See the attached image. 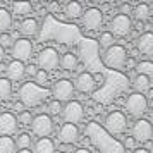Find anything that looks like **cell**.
<instances>
[{"label": "cell", "instance_id": "cell-1", "mask_svg": "<svg viewBox=\"0 0 153 153\" xmlns=\"http://www.w3.org/2000/svg\"><path fill=\"white\" fill-rule=\"evenodd\" d=\"M84 132L90 138L91 145L95 146L100 153H124L126 152L122 143L117 141L112 134H108L103 129V126H100L98 122H90L86 126Z\"/></svg>", "mask_w": 153, "mask_h": 153}, {"label": "cell", "instance_id": "cell-2", "mask_svg": "<svg viewBox=\"0 0 153 153\" xmlns=\"http://www.w3.org/2000/svg\"><path fill=\"white\" fill-rule=\"evenodd\" d=\"M50 95L52 93H50L48 88H42V86L31 83V81L24 83L19 88V102L24 107H36V105L42 103V102H45Z\"/></svg>", "mask_w": 153, "mask_h": 153}, {"label": "cell", "instance_id": "cell-3", "mask_svg": "<svg viewBox=\"0 0 153 153\" xmlns=\"http://www.w3.org/2000/svg\"><path fill=\"white\" fill-rule=\"evenodd\" d=\"M126 60H127V50L122 45H112L110 48L105 50L103 57H102V62L105 67L114 71H120L126 67Z\"/></svg>", "mask_w": 153, "mask_h": 153}, {"label": "cell", "instance_id": "cell-4", "mask_svg": "<svg viewBox=\"0 0 153 153\" xmlns=\"http://www.w3.org/2000/svg\"><path fill=\"white\" fill-rule=\"evenodd\" d=\"M103 129L108 134H122L127 129V117L124 112L120 110H114L110 114H107V117L103 120Z\"/></svg>", "mask_w": 153, "mask_h": 153}, {"label": "cell", "instance_id": "cell-5", "mask_svg": "<svg viewBox=\"0 0 153 153\" xmlns=\"http://www.w3.org/2000/svg\"><path fill=\"white\" fill-rule=\"evenodd\" d=\"M59 62H60V57H59V52L53 47H45L38 53V67H40V71H45L47 74L57 71Z\"/></svg>", "mask_w": 153, "mask_h": 153}, {"label": "cell", "instance_id": "cell-6", "mask_svg": "<svg viewBox=\"0 0 153 153\" xmlns=\"http://www.w3.org/2000/svg\"><path fill=\"white\" fill-rule=\"evenodd\" d=\"M126 110L127 114H131L132 117H138L141 119V115L148 110V100L143 93H131V95H127L126 98Z\"/></svg>", "mask_w": 153, "mask_h": 153}, {"label": "cell", "instance_id": "cell-7", "mask_svg": "<svg viewBox=\"0 0 153 153\" xmlns=\"http://www.w3.org/2000/svg\"><path fill=\"white\" fill-rule=\"evenodd\" d=\"M62 117L65 120V124H74L77 126V122H81L84 119V107L81 102L77 100H71L62 107Z\"/></svg>", "mask_w": 153, "mask_h": 153}, {"label": "cell", "instance_id": "cell-8", "mask_svg": "<svg viewBox=\"0 0 153 153\" xmlns=\"http://www.w3.org/2000/svg\"><path fill=\"white\" fill-rule=\"evenodd\" d=\"M50 93L55 97L57 102L62 103V102H71L76 90H74V84H72L71 79H57L53 83V86H52Z\"/></svg>", "mask_w": 153, "mask_h": 153}, {"label": "cell", "instance_id": "cell-9", "mask_svg": "<svg viewBox=\"0 0 153 153\" xmlns=\"http://www.w3.org/2000/svg\"><path fill=\"white\" fill-rule=\"evenodd\" d=\"M31 131L40 138H48L53 131V120L48 114H38L31 120Z\"/></svg>", "mask_w": 153, "mask_h": 153}, {"label": "cell", "instance_id": "cell-10", "mask_svg": "<svg viewBox=\"0 0 153 153\" xmlns=\"http://www.w3.org/2000/svg\"><path fill=\"white\" fill-rule=\"evenodd\" d=\"M152 132H153V124L148 119H136V122L132 124L131 129V138L138 143H146L152 139Z\"/></svg>", "mask_w": 153, "mask_h": 153}, {"label": "cell", "instance_id": "cell-11", "mask_svg": "<svg viewBox=\"0 0 153 153\" xmlns=\"http://www.w3.org/2000/svg\"><path fill=\"white\" fill-rule=\"evenodd\" d=\"M12 57H14V60H19V62H26L31 59L33 55V43L29 42L28 38H17L14 43H12Z\"/></svg>", "mask_w": 153, "mask_h": 153}, {"label": "cell", "instance_id": "cell-12", "mask_svg": "<svg viewBox=\"0 0 153 153\" xmlns=\"http://www.w3.org/2000/svg\"><path fill=\"white\" fill-rule=\"evenodd\" d=\"M83 26L90 31H98L103 24V12L97 7L86 9V12H83Z\"/></svg>", "mask_w": 153, "mask_h": 153}, {"label": "cell", "instance_id": "cell-13", "mask_svg": "<svg viewBox=\"0 0 153 153\" xmlns=\"http://www.w3.org/2000/svg\"><path fill=\"white\" fill-rule=\"evenodd\" d=\"M132 29V21L129 16L117 14L110 21V33L114 36H127Z\"/></svg>", "mask_w": 153, "mask_h": 153}, {"label": "cell", "instance_id": "cell-14", "mask_svg": "<svg viewBox=\"0 0 153 153\" xmlns=\"http://www.w3.org/2000/svg\"><path fill=\"white\" fill-rule=\"evenodd\" d=\"M74 90L81 91V93H91V91L97 88V83L93 79V72H88V71H83L79 72L74 81Z\"/></svg>", "mask_w": 153, "mask_h": 153}, {"label": "cell", "instance_id": "cell-15", "mask_svg": "<svg viewBox=\"0 0 153 153\" xmlns=\"http://www.w3.org/2000/svg\"><path fill=\"white\" fill-rule=\"evenodd\" d=\"M17 129V117L12 112H0V136H10Z\"/></svg>", "mask_w": 153, "mask_h": 153}, {"label": "cell", "instance_id": "cell-16", "mask_svg": "<svg viewBox=\"0 0 153 153\" xmlns=\"http://www.w3.org/2000/svg\"><path fill=\"white\" fill-rule=\"evenodd\" d=\"M79 139V129L74 124H62L59 129V141L62 145H74Z\"/></svg>", "mask_w": 153, "mask_h": 153}, {"label": "cell", "instance_id": "cell-17", "mask_svg": "<svg viewBox=\"0 0 153 153\" xmlns=\"http://www.w3.org/2000/svg\"><path fill=\"white\" fill-rule=\"evenodd\" d=\"M26 74V65L19 60H12L9 62L7 65V79L12 83V81H21Z\"/></svg>", "mask_w": 153, "mask_h": 153}, {"label": "cell", "instance_id": "cell-18", "mask_svg": "<svg viewBox=\"0 0 153 153\" xmlns=\"http://www.w3.org/2000/svg\"><path fill=\"white\" fill-rule=\"evenodd\" d=\"M136 47L138 50L143 53V55H153V33L152 31H146L138 38L136 42Z\"/></svg>", "mask_w": 153, "mask_h": 153}, {"label": "cell", "instance_id": "cell-19", "mask_svg": "<svg viewBox=\"0 0 153 153\" xmlns=\"http://www.w3.org/2000/svg\"><path fill=\"white\" fill-rule=\"evenodd\" d=\"M19 31L24 36H35L38 33V21L33 17H24L19 24Z\"/></svg>", "mask_w": 153, "mask_h": 153}, {"label": "cell", "instance_id": "cell-20", "mask_svg": "<svg viewBox=\"0 0 153 153\" xmlns=\"http://www.w3.org/2000/svg\"><path fill=\"white\" fill-rule=\"evenodd\" d=\"M33 153H55V143L50 138H40L33 146Z\"/></svg>", "mask_w": 153, "mask_h": 153}, {"label": "cell", "instance_id": "cell-21", "mask_svg": "<svg viewBox=\"0 0 153 153\" xmlns=\"http://www.w3.org/2000/svg\"><path fill=\"white\" fill-rule=\"evenodd\" d=\"M132 88L136 90V93H145V91L152 90V79L143 74H136V77L132 79Z\"/></svg>", "mask_w": 153, "mask_h": 153}, {"label": "cell", "instance_id": "cell-22", "mask_svg": "<svg viewBox=\"0 0 153 153\" xmlns=\"http://www.w3.org/2000/svg\"><path fill=\"white\" fill-rule=\"evenodd\" d=\"M132 16H134V19L139 22H145L150 19V16H152V9L148 4H138L136 7L132 9Z\"/></svg>", "mask_w": 153, "mask_h": 153}, {"label": "cell", "instance_id": "cell-23", "mask_svg": "<svg viewBox=\"0 0 153 153\" xmlns=\"http://www.w3.org/2000/svg\"><path fill=\"white\" fill-rule=\"evenodd\" d=\"M31 12H33V5L29 2H14L12 4V12L10 14L17 16V17H26Z\"/></svg>", "mask_w": 153, "mask_h": 153}, {"label": "cell", "instance_id": "cell-24", "mask_svg": "<svg viewBox=\"0 0 153 153\" xmlns=\"http://www.w3.org/2000/svg\"><path fill=\"white\" fill-rule=\"evenodd\" d=\"M60 67L64 71H74L77 67V55L76 53H72V52H67V53H64L60 57Z\"/></svg>", "mask_w": 153, "mask_h": 153}, {"label": "cell", "instance_id": "cell-25", "mask_svg": "<svg viewBox=\"0 0 153 153\" xmlns=\"http://www.w3.org/2000/svg\"><path fill=\"white\" fill-rule=\"evenodd\" d=\"M12 26V14L5 7H0V35L7 33Z\"/></svg>", "mask_w": 153, "mask_h": 153}, {"label": "cell", "instance_id": "cell-26", "mask_svg": "<svg viewBox=\"0 0 153 153\" xmlns=\"http://www.w3.org/2000/svg\"><path fill=\"white\" fill-rule=\"evenodd\" d=\"M83 12H84L83 5H81L79 2L71 0L69 4H65V14H67V17H71V19H77V17H81Z\"/></svg>", "mask_w": 153, "mask_h": 153}, {"label": "cell", "instance_id": "cell-27", "mask_svg": "<svg viewBox=\"0 0 153 153\" xmlns=\"http://www.w3.org/2000/svg\"><path fill=\"white\" fill-rule=\"evenodd\" d=\"M12 95V83L7 77H0V102L9 100Z\"/></svg>", "mask_w": 153, "mask_h": 153}, {"label": "cell", "instance_id": "cell-28", "mask_svg": "<svg viewBox=\"0 0 153 153\" xmlns=\"http://www.w3.org/2000/svg\"><path fill=\"white\" fill-rule=\"evenodd\" d=\"M16 143L10 136H0V153H16Z\"/></svg>", "mask_w": 153, "mask_h": 153}, {"label": "cell", "instance_id": "cell-29", "mask_svg": "<svg viewBox=\"0 0 153 153\" xmlns=\"http://www.w3.org/2000/svg\"><path fill=\"white\" fill-rule=\"evenodd\" d=\"M136 69H138V74H143V76L153 77V62L152 60H143V62L136 64Z\"/></svg>", "mask_w": 153, "mask_h": 153}, {"label": "cell", "instance_id": "cell-30", "mask_svg": "<svg viewBox=\"0 0 153 153\" xmlns=\"http://www.w3.org/2000/svg\"><path fill=\"white\" fill-rule=\"evenodd\" d=\"M14 143H16V148H19V150H29V146H31V136H29L28 132H21V134H17Z\"/></svg>", "mask_w": 153, "mask_h": 153}, {"label": "cell", "instance_id": "cell-31", "mask_svg": "<svg viewBox=\"0 0 153 153\" xmlns=\"http://www.w3.org/2000/svg\"><path fill=\"white\" fill-rule=\"evenodd\" d=\"M98 43H100V47L102 48H110L112 45H114V35H112L110 31H103L102 35H100V40H98Z\"/></svg>", "mask_w": 153, "mask_h": 153}, {"label": "cell", "instance_id": "cell-32", "mask_svg": "<svg viewBox=\"0 0 153 153\" xmlns=\"http://www.w3.org/2000/svg\"><path fill=\"white\" fill-rule=\"evenodd\" d=\"M47 81H48V74H47L45 71H40V69L36 71V74H35V84L42 86V88H45Z\"/></svg>", "mask_w": 153, "mask_h": 153}, {"label": "cell", "instance_id": "cell-33", "mask_svg": "<svg viewBox=\"0 0 153 153\" xmlns=\"http://www.w3.org/2000/svg\"><path fill=\"white\" fill-rule=\"evenodd\" d=\"M31 120H33V117H31V112H28V110L21 112L17 115V122L22 126H31Z\"/></svg>", "mask_w": 153, "mask_h": 153}, {"label": "cell", "instance_id": "cell-34", "mask_svg": "<svg viewBox=\"0 0 153 153\" xmlns=\"http://www.w3.org/2000/svg\"><path fill=\"white\" fill-rule=\"evenodd\" d=\"M12 43H14V40H12V36L9 35V33L0 35V47H2L4 50L9 48V47H12Z\"/></svg>", "mask_w": 153, "mask_h": 153}, {"label": "cell", "instance_id": "cell-35", "mask_svg": "<svg viewBox=\"0 0 153 153\" xmlns=\"http://www.w3.org/2000/svg\"><path fill=\"white\" fill-rule=\"evenodd\" d=\"M48 110H50L52 115H59V114H62V103L57 102V100H53V102L48 103Z\"/></svg>", "mask_w": 153, "mask_h": 153}, {"label": "cell", "instance_id": "cell-36", "mask_svg": "<svg viewBox=\"0 0 153 153\" xmlns=\"http://www.w3.org/2000/svg\"><path fill=\"white\" fill-rule=\"evenodd\" d=\"M120 14H122V16L132 14V7L129 5V4H122V5H120Z\"/></svg>", "mask_w": 153, "mask_h": 153}, {"label": "cell", "instance_id": "cell-37", "mask_svg": "<svg viewBox=\"0 0 153 153\" xmlns=\"http://www.w3.org/2000/svg\"><path fill=\"white\" fill-rule=\"evenodd\" d=\"M24 108H26V107H24V105H22L21 102H14V105H12V110H14V112H17V114H21V112H24Z\"/></svg>", "mask_w": 153, "mask_h": 153}, {"label": "cell", "instance_id": "cell-38", "mask_svg": "<svg viewBox=\"0 0 153 153\" xmlns=\"http://www.w3.org/2000/svg\"><path fill=\"white\" fill-rule=\"evenodd\" d=\"M122 146H124V148H132V146H134V139H132V138H127V139H126V143H124Z\"/></svg>", "mask_w": 153, "mask_h": 153}, {"label": "cell", "instance_id": "cell-39", "mask_svg": "<svg viewBox=\"0 0 153 153\" xmlns=\"http://www.w3.org/2000/svg\"><path fill=\"white\" fill-rule=\"evenodd\" d=\"M36 71H38V69H36L35 65H29V67H26V72H29L31 76H35V74H36Z\"/></svg>", "mask_w": 153, "mask_h": 153}, {"label": "cell", "instance_id": "cell-40", "mask_svg": "<svg viewBox=\"0 0 153 153\" xmlns=\"http://www.w3.org/2000/svg\"><path fill=\"white\" fill-rule=\"evenodd\" d=\"M132 153H150V150H146V148H136Z\"/></svg>", "mask_w": 153, "mask_h": 153}, {"label": "cell", "instance_id": "cell-41", "mask_svg": "<svg viewBox=\"0 0 153 153\" xmlns=\"http://www.w3.org/2000/svg\"><path fill=\"white\" fill-rule=\"evenodd\" d=\"M74 153H91V152L88 150V148H77V150H76Z\"/></svg>", "mask_w": 153, "mask_h": 153}, {"label": "cell", "instance_id": "cell-42", "mask_svg": "<svg viewBox=\"0 0 153 153\" xmlns=\"http://www.w3.org/2000/svg\"><path fill=\"white\" fill-rule=\"evenodd\" d=\"M59 4H50V10H59Z\"/></svg>", "mask_w": 153, "mask_h": 153}, {"label": "cell", "instance_id": "cell-43", "mask_svg": "<svg viewBox=\"0 0 153 153\" xmlns=\"http://www.w3.org/2000/svg\"><path fill=\"white\" fill-rule=\"evenodd\" d=\"M4 57H5V50H4L2 47H0V62L4 60Z\"/></svg>", "mask_w": 153, "mask_h": 153}, {"label": "cell", "instance_id": "cell-44", "mask_svg": "<svg viewBox=\"0 0 153 153\" xmlns=\"http://www.w3.org/2000/svg\"><path fill=\"white\" fill-rule=\"evenodd\" d=\"M148 98H152L153 100V90H148V97H146V100H148Z\"/></svg>", "mask_w": 153, "mask_h": 153}, {"label": "cell", "instance_id": "cell-45", "mask_svg": "<svg viewBox=\"0 0 153 153\" xmlns=\"http://www.w3.org/2000/svg\"><path fill=\"white\" fill-rule=\"evenodd\" d=\"M16 153H33L31 150H19V152H16Z\"/></svg>", "mask_w": 153, "mask_h": 153}, {"label": "cell", "instance_id": "cell-46", "mask_svg": "<svg viewBox=\"0 0 153 153\" xmlns=\"http://www.w3.org/2000/svg\"><path fill=\"white\" fill-rule=\"evenodd\" d=\"M150 117L153 119V108H152V110H150Z\"/></svg>", "mask_w": 153, "mask_h": 153}, {"label": "cell", "instance_id": "cell-47", "mask_svg": "<svg viewBox=\"0 0 153 153\" xmlns=\"http://www.w3.org/2000/svg\"><path fill=\"white\" fill-rule=\"evenodd\" d=\"M152 138H153V132H152Z\"/></svg>", "mask_w": 153, "mask_h": 153}, {"label": "cell", "instance_id": "cell-48", "mask_svg": "<svg viewBox=\"0 0 153 153\" xmlns=\"http://www.w3.org/2000/svg\"><path fill=\"white\" fill-rule=\"evenodd\" d=\"M60 153H65V152H60Z\"/></svg>", "mask_w": 153, "mask_h": 153}, {"label": "cell", "instance_id": "cell-49", "mask_svg": "<svg viewBox=\"0 0 153 153\" xmlns=\"http://www.w3.org/2000/svg\"><path fill=\"white\" fill-rule=\"evenodd\" d=\"M150 153H153V150H152V152H150Z\"/></svg>", "mask_w": 153, "mask_h": 153}]
</instances>
